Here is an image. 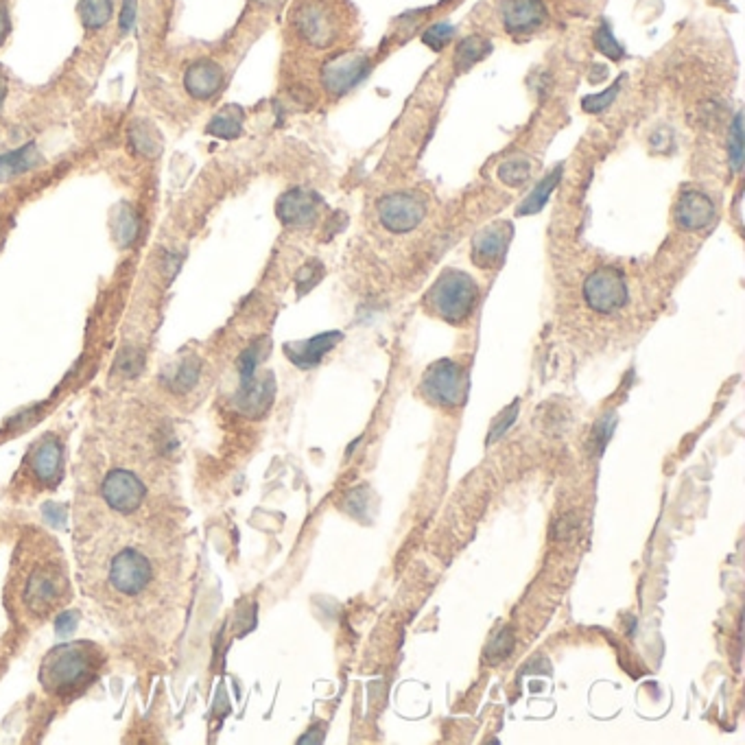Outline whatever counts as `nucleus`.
<instances>
[{"instance_id": "nucleus-30", "label": "nucleus", "mask_w": 745, "mask_h": 745, "mask_svg": "<svg viewBox=\"0 0 745 745\" xmlns=\"http://www.w3.org/2000/svg\"><path fill=\"white\" fill-rule=\"evenodd\" d=\"M321 276H324V267H321V262L313 261L309 262V265L302 267L300 273H297V291H300V295L302 293L311 291L313 287L321 280Z\"/></svg>"}, {"instance_id": "nucleus-10", "label": "nucleus", "mask_w": 745, "mask_h": 745, "mask_svg": "<svg viewBox=\"0 0 745 745\" xmlns=\"http://www.w3.org/2000/svg\"><path fill=\"white\" fill-rule=\"evenodd\" d=\"M295 27L300 36L315 48H328L337 39V20L330 9L321 3H311L297 12Z\"/></svg>"}, {"instance_id": "nucleus-19", "label": "nucleus", "mask_w": 745, "mask_h": 745, "mask_svg": "<svg viewBox=\"0 0 745 745\" xmlns=\"http://www.w3.org/2000/svg\"><path fill=\"white\" fill-rule=\"evenodd\" d=\"M492 53V44L488 38L484 36H468L461 39L459 47L455 51V68L459 73L470 71L475 64H479L481 59H485Z\"/></svg>"}, {"instance_id": "nucleus-17", "label": "nucleus", "mask_w": 745, "mask_h": 745, "mask_svg": "<svg viewBox=\"0 0 745 745\" xmlns=\"http://www.w3.org/2000/svg\"><path fill=\"white\" fill-rule=\"evenodd\" d=\"M341 341V332L332 330L324 332V335L313 337L309 341H300V344L287 346V356L300 367H313L320 364L321 359Z\"/></svg>"}, {"instance_id": "nucleus-13", "label": "nucleus", "mask_w": 745, "mask_h": 745, "mask_svg": "<svg viewBox=\"0 0 745 745\" xmlns=\"http://www.w3.org/2000/svg\"><path fill=\"white\" fill-rule=\"evenodd\" d=\"M321 200L304 188H293L278 201V218L287 227H309L320 217Z\"/></svg>"}, {"instance_id": "nucleus-27", "label": "nucleus", "mask_w": 745, "mask_h": 745, "mask_svg": "<svg viewBox=\"0 0 745 745\" xmlns=\"http://www.w3.org/2000/svg\"><path fill=\"white\" fill-rule=\"evenodd\" d=\"M621 83H623V79H619V81L614 83L612 88H608V90H605V92H601V94H593V97H586L584 101H582V106H584L586 112H590V114H599V112H604V109H608L610 106H612L614 98L619 97Z\"/></svg>"}, {"instance_id": "nucleus-14", "label": "nucleus", "mask_w": 745, "mask_h": 745, "mask_svg": "<svg viewBox=\"0 0 745 745\" xmlns=\"http://www.w3.org/2000/svg\"><path fill=\"white\" fill-rule=\"evenodd\" d=\"M226 73L212 59H197L184 73V90L197 101H210L221 92Z\"/></svg>"}, {"instance_id": "nucleus-33", "label": "nucleus", "mask_w": 745, "mask_h": 745, "mask_svg": "<svg viewBox=\"0 0 745 745\" xmlns=\"http://www.w3.org/2000/svg\"><path fill=\"white\" fill-rule=\"evenodd\" d=\"M7 29H9L7 12H4V7H0V42H3L4 36H7Z\"/></svg>"}, {"instance_id": "nucleus-4", "label": "nucleus", "mask_w": 745, "mask_h": 745, "mask_svg": "<svg viewBox=\"0 0 745 745\" xmlns=\"http://www.w3.org/2000/svg\"><path fill=\"white\" fill-rule=\"evenodd\" d=\"M431 306L450 324H459L475 309L476 285L464 271H446L429 293Z\"/></svg>"}, {"instance_id": "nucleus-26", "label": "nucleus", "mask_w": 745, "mask_h": 745, "mask_svg": "<svg viewBox=\"0 0 745 745\" xmlns=\"http://www.w3.org/2000/svg\"><path fill=\"white\" fill-rule=\"evenodd\" d=\"M197 379H200V365H197L195 359H186L177 367L176 376H173V387L177 391H188L195 387Z\"/></svg>"}, {"instance_id": "nucleus-3", "label": "nucleus", "mask_w": 745, "mask_h": 745, "mask_svg": "<svg viewBox=\"0 0 745 745\" xmlns=\"http://www.w3.org/2000/svg\"><path fill=\"white\" fill-rule=\"evenodd\" d=\"M103 664H106V654L98 645L88 640L59 645L44 655L39 682L51 698L71 702L92 687Z\"/></svg>"}, {"instance_id": "nucleus-8", "label": "nucleus", "mask_w": 745, "mask_h": 745, "mask_svg": "<svg viewBox=\"0 0 745 745\" xmlns=\"http://www.w3.org/2000/svg\"><path fill=\"white\" fill-rule=\"evenodd\" d=\"M370 59L364 53H341L337 57L328 59L321 68V86L326 92L341 97L350 92L352 88L359 86L361 81L370 74Z\"/></svg>"}, {"instance_id": "nucleus-5", "label": "nucleus", "mask_w": 745, "mask_h": 745, "mask_svg": "<svg viewBox=\"0 0 745 745\" xmlns=\"http://www.w3.org/2000/svg\"><path fill=\"white\" fill-rule=\"evenodd\" d=\"M426 210L429 206H426L424 197L411 191L390 193L376 203L379 221L385 230L394 232V235H407V232L415 230L424 221Z\"/></svg>"}, {"instance_id": "nucleus-7", "label": "nucleus", "mask_w": 745, "mask_h": 745, "mask_svg": "<svg viewBox=\"0 0 745 745\" xmlns=\"http://www.w3.org/2000/svg\"><path fill=\"white\" fill-rule=\"evenodd\" d=\"M422 391L429 400L441 407H457L466 396V379L461 367L453 361H437L422 381Z\"/></svg>"}, {"instance_id": "nucleus-23", "label": "nucleus", "mask_w": 745, "mask_h": 745, "mask_svg": "<svg viewBox=\"0 0 745 745\" xmlns=\"http://www.w3.org/2000/svg\"><path fill=\"white\" fill-rule=\"evenodd\" d=\"M129 142L142 156H153V153L160 151V141H158L156 132L151 127L145 125H133L132 132H129Z\"/></svg>"}, {"instance_id": "nucleus-22", "label": "nucleus", "mask_w": 745, "mask_h": 745, "mask_svg": "<svg viewBox=\"0 0 745 745\" xmlns=\"http://www.w3.org/2000/svg\"><path fill=\"white\" fill-rule=\"evenodd\" d=\"M114 3L112 0H81L79 3V16L88 29H101L112 20Z\"/></svg>"}, {"instance_id": "nucleus-24", "label": "nucleus", "mask_w": 745, "mask_h": 745, "mask_svg": "<svg viewBox=\"0 0 745 745\" xmlns=\"http://www.w3.org/2000/svg\"><path fill=\"white\" fill-rule=\"evenodd\" d=\"M728 156H730V167H732V171H739V168L743 167V156H745V147H743V116H741V114H737V116H734L732 129H730Z\"/></svg>"}, {"instance_id": "nucleus-28", "label": "nucleus", "mask_w": 745, "mask_h": 745, "mask_svg": "<svg viewBox=\"0 0 745 745\" xmlns=\"http://www.w3.org/2000/svg\"><path fill=\"white\" fill-rule=\"evenodd\" d=\"M453 36H455V29L450 27L449 22H437L424 33V36H422V42H424L426 47L433 48V51H441V48H444L446 44L453 39Z\"/></svg>"}, {"instance_id": "nucleus-20", "label": "nucleus", "mask_w": 745, "mask_h": 745, "mask_svg": "<svg viewBox=\"0 0 745 745\" xmlns=\"http://www.w3.org/2000/svg\"><path fill=\"white\" fill-rule=\"evenodd\" d=\"M208 132L212 136L226 138V141H232V138L241 136L243 132V112L238 107H226L223 112H218L215 118L208 125Z\"/></svg>"}, {"instance_id": "nucleus-35", "label": "nucleus", "mask_w": 745, "mask_h": 745, "mask_svg": "<svg viewBox=\"0 0 745 745\" xmlns=\"http://www.w3.org/2000/svg\"><path fill=\"white\" fill-rule=\"evenodd\" d=\"M3 103H4V83H3V79H0V107H3Z\"/></svg>"}, {"instance_id": "nucleus-2", "label": "nucleus", "mask_w": 745, "mask_h": 745, "mask_svg": "<svg viewBox=\"0 0 745 745\" xmlns=\"http://www.w3.org/2000/svg\"><path fill=\"white\" fill-rule=\"evenodd\" d=\"M71 575L57 540L29 531L18 543L4 601L18 623L42 625L71 601Z\"/></svg>"}, {"instance_id": "nucleus-31", "label": "nucleus", "mask_w": 745, "mask_h": 745, "mask_svg": "<svg viewBox=\"0 0 745 745\" xmlns=\"http://www.w3.org/2000/svg\"><path fill=\"white\" fill-rule=\"evenodd\" d=\"M614 426H617V415H614V414L604 415V418L597 422V426H595V433H593V440L597 441V453H601V450L605 449V444H608V440H610V435H612Z\"/></svg>"}, {"instance_id": "nucleus-15", "label": "nucleus", "mask_w": 745, "mask_h": 745, "mask_svg": "<svg viewBox=\"0 0 745 745\" xmlns=\"http://www.w3.org/2000/svg\"><path fill=\"white\" fill-rule=\"evenodd\" d=\"M717 208L708 195L699 191H684L675 203V221L689 232H698L715 221Z\"/></svg>"}, {"instance_id": "nucleus-29", "label": "nucleus", "mask_w": 745, "mask_h": 745, "mask_svg": "<svg viewBox=\"0 0 745 745\" xmlns=\"http://www.w3.org/2000/svg\"><path fill=\"white\" fill-rule=\"evenodd\" d=\"M511 647H514V634H511L510 629H503V632L496 634L494 640L488 645V652L485 654H488V658L492 660V663H499V660L508 658Z\"/></svg>"}, {"instance_id": "nucleus-6", "label": "nucleus", "mask_w": 745, "mask_h": 745, "mask_svg": "<svg viewBox=\"0 0 745 745\" xmlns=\"http://www.w3.org/2000/svg\"><path fill=\"white\" fill-rule=\"evenodd\" d=\"M586 304L597 313H614L623 309L628 302V282L623 273L614 267H601L593 271L584 282Z\"/></svg>"}, {"instance_id": "nucleus-1", "label": "nucleus", "mask_w": 745, "mask_h": 745, "mask_svg": "<svg viewBox=\"0 0 745 745\" xmlns=\"http://www.w3.org/2000/svg\"><path fill=\"white\" fill-rule=\"evenodd\" d=\"M88 593L123 621L167 608L176 597V560L167 558L160 540H142V529L114 527L81 555Z\"/></svg>"}, {"instance_id": "nucleus-32", "label": "nucleus", "mask_w": 745, "mask_h": 745, "mask_svg": "<svg viewBox=\"0 0 745 745\" xmlns=\"http://www.w3.org/2000/svg\"><path fill=\"white\" fill-rule=\"evenodd\" d=\"M518 409H520V405H518V400L514 402V405L510 407V409H505V414L501 415L499 420H496V424H494V429H492V433H490V441H494V440H499V435H503L505 431L510 429L511 424H514V420H516V415H518Z\"/></svg>"}, {"instance_id": "nucleus-11", "label": "nucleus", "mask_w": 745, "mask_h": 745, "mask_svg": "<svg viewBox=\"0 0 745 745\" xmlns=\"http://www.w3.org/2000/svg\"><path fill=\"white\" fill-rule=\"evenodd\" d=\"M62 446L53 435H47L29 450L24 459V473L33 475L39 485H53L62 476Z\"/></svg>"}, {"instance_id": "nucleus-18", "label": "nucleus", "mask_w": 745, "mask_h": 745, "mask_svg": "<svg viewBox=\"0 0 745 745\" xmlns=\"http://www.w3.org/2000/svg\"><path fill=\"white\" fill-rule=\"evenodd\" d=\"M560 180H562V167H558L555 171L546 173L543 180L535 184L534 191H531L529 195L525 197L523 203L516 208V212H518L520 217H527V215H535V212L543 210V208L546 206V201H549L551 193H553L555 186L560 184Z\"/></svg>"}, {"instance_id": "nucleus-16", "label": "nucleus", "mask_w": 745, "mask_h": 745, "mask_svg": "<svg viewBox=\"0 0 745 745\" xmlns=\"http://www.w3.org/2000/svg\"><path fill=\"white\" fill-rule=\"evenodd\" d=\"M511 236V227L508 223H494L485 230L476 232L473 241V256L479 265H494L503 256Z\"/></svg>"}, {"instance_id": "nucleus-25", "label": "nucleus", "mask_w": 745, "mask_h": 745, "mask_svg": "<svg viewBox=\"0 0 745 745\" xmlns=\"http://www.w3.org/2000/svg\"><path fill=\"white\" fill-rule=\"evenodd\" d=\"M595 47H597L601 55H605V57L610 59H621L625 53L623 47L619 44V39L610 31L608 24H601L597 31H595Z\"/></svg>"}, {"instance_id": "nucleus-9", "label": "nucleus", "mask_w": 745, "mask_h": 745, "mask_svg": "<svg viewBox=\"0 0 745 745\" xmlns=\"http://www.w3.org/2000/svg\"><path fill=\"white\" fill-rule=\"evenodd\" d=\"M145 484L129 470H112L103 481V499L118 514H133L145 503Z\"/></svg>"}, {"instance_id": "nucleus-21", "label": "nucleus", "mask_w": 745, "mask_h": 745, "mask_svg": "<svg viewBox=\"0 0 745 745\" xmlns=\"http://www.w3.org/2000/svg\"><path fill=\"white\" fill-rule=\"evenodd\" d=\"M499 180L510 188H518L527 184L531 177V162L525 156H511L505 162H501L499 171H496Z\"/></svg>"}, {"instance_id": "nucleus-12", "label": "nucleus", "mask_w": 745, "mask_h": 745, "mask_svg": "<svg viewBox=\"0 0 745 745\" xmlns=\"http://www.w3.org/2000/svg\"><path fill=\"white\" fill-rule=\"evenodd\" d=\"M546 7L543 0H505L501 7L505 31L511 36H529L546 22Z\"/></svg>"}, {"instance_id": "nucleus-34", "label": "nucleus", "mask_w": 745, "mask_h": 745, "mask_svg": "<svg viewBox=\"0 0 745 745\" xmlns=\"http://www.w3.org/2000/svg\"><path fill=\"white\" fill-rule=\"evenodd\" d=\"M261 4H265V7H276V4H280L282 0H258Z\"/></svg>"}]
</instances>
